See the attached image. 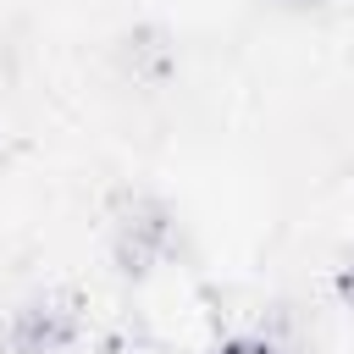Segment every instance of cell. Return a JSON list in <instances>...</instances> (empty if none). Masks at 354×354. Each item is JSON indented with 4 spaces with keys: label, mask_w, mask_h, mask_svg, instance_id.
I'll list each match as a JSON object with an SVG mask.
<instances>
[{
    "label": "cell",
    "mask_w": 354,
    "mask_h": 354,
    "mask_svg": "<svg viewBox=\"0 0 354 354\" xmlns=\"http://www.w3.org/2000/svg\"><path fill=\"white\" fill-rule=\"evenodd\" d=\"M105 221H111V227H105V238H111V266H116V277H127V282L155 277V266H166L171 249H177V210H171L160 194H149V188H122V194H111Z\"/></svg>",
    "instance_id": "1"
},
{
    "label": "cell",
    "mask_w": 354,
    "mask_h": 354,
    "mask_svg": "<svg viewBox=\"0 0 354 354\" xmlns=\"http://www.w3.org/2000/svg\"><path fill=\"white\" fill-rule=\"evenodd\" d=\"M282 11H321V6H332V0H277Z\"/></svg>",
    "instance_id": "5"
},
{
    "label": "cell",
    "mask_w": 354,
    "mask_h": 354,
    "mask_svg": "<svg viewBox=\"0 0 354 354\" xmlns=\"http://www.w3.org/2000/svg\"><path fill=\"white\" fill-rule=\"evenodd\" d=\"M216 354H288V348H282V343H271V337L238 332V337H221V343H216Z\"/></svg>",
    "instance_id": "3"
},
{
    "label": "cell",
    "mask_w": 354,
    "mask_h": 354,
    "mask_svg": "<svg viewBox=\"0 0 354 354\" xmlns=\"http://www.w3.org/2000/svg\"><path fill=\"white\" fill-rule=\"evenodd\" d=\"M77 337H83V310H77V293L66 288L22 299L0 326L6 354H66Z\"/></svg>",
    "instance_id": "2"
},
{
    "label": "cell",
    "mask_w": 354,
    "mask_h": 354,
    "mask_svg": "<svg viewBox=\"0 0 354 354\" xmlns=\"http://www.w3.org/2000/svg\"><path fill=\"white\" fill-rule=\"evenodd\" d=\"M332 293L343 299V310H354V249L337 260V271H332Z\"/></svg>",
    "instance_id": "4"
}]
</instances>
